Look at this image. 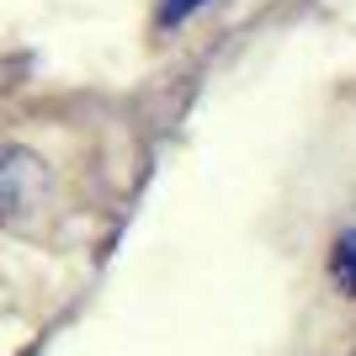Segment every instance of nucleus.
Here are the masks:
<instances>
[{"label":"nucleus","mask_w":356,"mask_h":356,"mask_svg":"<svg viewBox=\"0 0 356 356\" xmlns=\"http://www.w3.org/2000/svg\"><path fill=\"white\" fill-rule=\"evenodd\" d=\"M208 0H160V27H176V22H186L192 11H202Z\"/></svg>","instance_id":"obj_3"},{"label":"nucleus","mask_w":356,"mask_h":356,"mask_svg":"<svg viewBox=\"0 0 356 356\" xmlns=\"http://www.w3.org/2000/svg\"><path fill=\"white\" fill-rule=\"evenodd\" d=\"M38 186H43V165L22 149H0V213L27 208Z\"/></svg>","instance_id":"obj_1"},{"label":"nucleus","mask_w":356,"mask_h":356,"mask_svg":"<svg viewBox=\"0 0 356 356\" xmlns=\"http://www.w3.org/2000/svg\"><path fill=\"white\" fill-rule=\"evenodd\" d=\"M330 271H335V282H341L346 293H356V229H351V234H341V239H335Z\"/></svg>","instance_id":"obj_2"}]
</instances>
